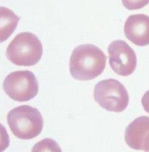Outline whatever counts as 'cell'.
<instances>
[{
	"label": "cell",
	"instance_id": "10",
	"mask_svg": "<svg viewBox=\"0 0 149 152\" xmlns=\"http://www.w3.org/2000/svg\"><path fill=\"white\" fill-rule=\"evenodd\" d=\"M32 152H62V150L55 140L45 138L33 146Z\"/></svg>",
	"mask_w": 149,
	"mask_h": 152
},
{
	"label": "cell",
	"instance_id": "7",
	"mask_svg": "<svg viewBox=\"0 0 149 152\" xmlns=\"http://www.w3.org/2000/svg\"><path fill=\"white\" fill-rule=\"evenodd\" d=\"M125 140L132 149L149 151V117H137L126 128Z\"/></svg>",
	"mask_w": 149,
	"mask_h": 152
},
{
	"label": "cell",
	"instance_id": "12",
	"mask_svg": "<svg viewBox=\"0 0 149 152\" xmlns=\"http://www.w3.org/2000/svg\"><path fill=\"white\" fill-rule=\"evenodd\" d=\"M142 103L145 111L149 113V90L143 96L142 99Z\"/></svg>",
	"mask_w": 149,
	"mask_h": 152
},
{
	"label": "cell",
	"instance_id": "1",
	"mask_svg": "<svg viewBox=\"0 0 149 152\" xmlns=\"http://www.w3.org/2000/svg\"><path fill=\"white\" fill-rule=\"evenodd\" d=\"M107 57L93 44H83L72 52L69 69L71 76L80 81L93 80L100 76L105 67Z\"/></svg>",
	"mask_w": 149,
	"mask_h": 152
},
{
	"label": "cell",
	"instance_id": "2",
	"mask_svg": "<svg viewBox=\"0 0 149 152\" xmlns=\"http://www.w3.org/2000/svg\"><path fill=\"white\" fill-rule=\"evenodd\" d=\"M7 122L13 135L22 140L37 137L44 126L43 118L36 108L22 105L12 109L7 115Z\"/></svg>",
	"mask_w": 149,
	"mask_h": 152
},
{
	"label": "cell",
	"instance_id": "11",
	"mask_svg": "<svg viewBox=\"0 0 149 152\" xmlns=\"http://www.w3.org/2000/svg\"><path fill=\"white\" fill-rule=\"evenodd\" d=\"M125 7L129 10L141 9L149 3V0H122Z\"/></svg>",
	"mask_w": 149,
	"mask_h": 152
},
{
	"label": "cell",
	"instance_id": "3",
	"mask_svg": "<svg viewBox=\"0 0 149 152\" xmlns=\"http://www.w3.org/2000/svg\"><path fill=\"white\" fill-rule=\"evenodd\" d=\"M43 45L37 36L30 32L18 34L9 44L6 52L7 58L18 66H31L41 59Z\"/></svg>",
	"mask_w": 149,
	"mask_h": 152
},
{
	"label": "cell",
	"instance_id": "13",
	"mask_svg": "<svg viewBox=\"0 0 149 152\" xmlns=\"http://www.w3.org/2000/svg\"><path fill=\"white\" fill-rule=\"evenodd\" d=\"M146 152H149V151H148V152H147V151H146Z\"/></svg>",
	"mask_w": 149,
	"mask_h": 152
},
{
	"label": "cell",
	"instance_id": "4",
	"mask_svg": "<svg viewBox=\"0 0 149 152\" xmlns=\"http://www.w3.org/2000/svg\"><path fill=\"white\" fill-rule=\"evenodd\" d=\"M94 98L101 107L117 113L125 110L129 101L124 85L113 78L104 80L95 86Z\"/></svg>",
	"mask_w": 149,
	"mask_h": 152
},
{
	"label": "cell",
	"instance_id": "6",
	"mask_svg": "<svg viewBox=\"0 0 149 152\" xmlns=\"http://www.w3.org/2000/svg\"><path fill=\"white\" fill-rule=\"evenodd\" d=\"M109 63L113 71L121 76L132 75L136 67V53L123 40H116L109 45Z\"/></svg>",
	"mask_w": 149,
	"mask_h": 152
},
{
	"label": "cell",
	"instance_id": "9",
	"mask_svg": "<svg viewBox=\"0 0 149 152\" xmlns=\"http://www.w3.org/2000/svg\"><path fill=\"white\" fill-rule=\"evenodd\" d=\"M20 18L7 8L1 7V42L7 40L15 30Z\"/></svg>",
	"mask_w": 149,
	"mask_h": 152
},
{
	"label": "cell",
	"instance_id": "8",
	"mask_svg": "<svg viewBox=\"0 0 149 152\" xmlns=\"http://www.w3.org/2000/svg\"><path fill=\"white\" fill-rule=\"evenodd\" d=\"M125 35L135 45H149V16L144 14L131 15L124 26Z\"/></svg>",
	"mask_w": 149,
	"mask_h": 152
},
{
	"label": "cell",
	"instance_id": "5",
	"mask_svg": "<svg viewBox=\"0 0 149 152\" xmlns=\"http://www.w3.org/2000/svg\"><path fill=\"white\" fill-rule=\"evenodd\" d=\"M3 88L14 101L26 102L34 98L38 92V84L35 75L29 70L16 71L5 78Z\"/></svg>",
	"mask_w": 149,
	"mask_h": 152
}]
</instances>
